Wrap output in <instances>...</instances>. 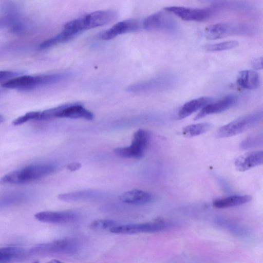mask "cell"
Segmentation results:
<instances>
[{
  "label": "cell",
  "instance_id": "6da1fadb",
  "mask_svg": "<svg viewBox=\"0 0 263 263\" xmlns=\"http://www.w3.org/2000/svg\"><path fill=\"white\" fill-rule=\"evenodd\" d=\"M67 73H54L38 76L22 75L4 82L2 86L19 90H32L38 87L52 85L66 78Z\"/></svg>",
  "mask_w": 263,
  "mask_h": 263
},
{
  "label": "cell",
  "instance_id": "7a4b0ae2",
  "mask_svg": "<svg viewBox=\"0 0 263 263\" xmlns=\"http://www.w3.org/2000/svg\"><path fill=\"white\" fill-rule=\"evenodd\" d=\"M55 170L56 166L51 164L28 165L6 174L1 182L17 184L30 182L52 174Z\"/></svg>",
  "mask_w": 263,
  "mask_h": 263
},
{
  "label": "cell",
  "instance_id": "3957f363",
  "mask_svg": "<svg viewBox=\"0 0 263 263\" xmlns=\"http://www.w3.org/2000/svg\"><path fill=\"white\" fill-rule=\"evenodd\" d=\"M263 120V110L239 117L220 127L217 130V138H227L245 132Z\"/></svg>",
  "mask_w": 263,
  "mask_h": 263
},
{
  "label": "cell",
  "instance_id": "277c9868",
  "mask_svg": "<svg viewBox=\"0 0 263 263\" xmlns=\"http://www.w3.org/2000/svg\"><path fill=\"white\" fill-rule=\"evenodd\" d=\"M176 82V78L172 74H163L133 84L126 89L130 93L141 95L161 91L171 88Z\"/></svg>",
  "mask_w": 263,
  "mask_h": 263
},
{
  "label": "cell",
  "instance_id": "5b68a950",
  "mask_svg": "<svg viewBox=\"0 0 263 263\" xmlns=\"http://www.w3.org/2000/svg\"><path fill=\"white\" fill-rule=\"evenodd\" d=\"M151 137V134L148 130L139 129L134 133L130 146L116 148L114 149V152L122 158H141L144 155Z\"/></svg>",
  "mask_w": 263,
  "mask_h": 263
},
{
  "label": "cell",
  "instance_id": "8992f818",
  "mask_svg": "<svg viewBox=\"0 0 263 263\" xmlns=\"http://www.w3.org/2000/svg\"><path fill=\"white\" fill-rule=\"evenodd\" d=\"M80 249V243L75 239L64 238L33 247L30 250L32 254H74Z\"/></svg>",
  "mask_w": 263,
  "mask_h": 263
},
{
  "label": "cell",
  "instance_id": "52a82bcc",
  "mask_svg": "<svg viewBox=\"0 0 263 263\" xmlns=\"http://www.w3.org/2000/svg\"><path fill=\"white\" fill-rule=\"evenodd\" d=\"M143 28L151 31H165L175 32L178 29V24L168 14L159 11L154 13L143 21Z\"/></svg>",
  "mask_w": 263,
  "mask_h": 263
},
{
  "label": "cell",
  "instance_id": "ba28073f",
  "mask_svg": "<svg viewBox=\"0 0 263 263\" xmlns=\"http://www.w3.org/2000/svg\"><path fill=\"white\" fill-rule=\"evenodd\" d=\"M181 19L187 21H204L212 17L216 8L209 7L204 8H193L181 6H170L164 8Z\"/></svg>",
  "mask_w": 263,
  "mask_h": 263
},
{
  "label": "cell",
  "instance_id": "9c48e42d",
  "mask_svg": "<svg viewBox=\"0 0 263 263\" xmlns=\"http://www.w3.org/2000/svg\"><path fill=\"white\" fill-rule=\"evenodd\" d=\"M117 17L116 11L111 9L98 10L79 17L83 31L108 24Z\"/></svg>",
  "mask_w": 263,
  "mask_h": 263
},
{
  "label": "cell",
  "instance_id": "30bf717a",
  "mask_svg": "<svg viewBox=\"0 0 263 263\" xmlns=\"http://www.w3.org/2000/svg\"><path fill=\"white\" fill-rule=\"evenodd\" d=\"M166 227L167 226L163 222L157 221L142 223L118 224L109 229V231L115 234H133L141 233L157 232L165 230Z\"/></svg>",
  "mask_w": 263,
  "mask_h": 263
},
{
  "label": "cell",
  "instance_id": "8fae6325",
  "mask_svg": "<svg viewBox=\"0 0 263 263\" xmlns=\"http://www.w3.org/2000/svg\"><path fill=\"white\" fill-rule=\"evenodd\" d=\"M34 217L44 222L66 223L77 221L79 215L73 211H43L36 213Z\"/></svg>",
  "mask_w": 263,
  "mask_h": 263
},
{
  "label": "cell",
  "instance_id": "7c38bea8",
  "mask_svg": "<svg viewBox=\"0 0 263 263\" xmlns=\"http://www.w3.org/2000/svg\"><path fill=\"white\" fill-rule=\"evenodd\" d=\"M236 101L237 97L231 95L216 102H212L201 109L194 120H197L209 115L223 112L233 106Z\"/></svg>",
  "mask_w": 263,
  "mask_h": 263
},
{
  "label": "cell",
  "instance_id": "4fadbf2b",
  "mask_svg": "<svg viewBox=\"0 0 263 263\" xmlns=\"http://www.w3.org/2000/svg\"><path fill=\"white\" fill-rule=\"evenodd\" d=\"M139 23L136 20H127L119 22L111 27L102 32L100 37L102 40H109L119 35L137 30Z\"/></svg>",
  "mask_w": 263,
  "mask_h": 263
},
{
  "label": "cell",
  "instance_id": "5bb4252c",
  "mask_svg": "<svg viewBox=\"0 0 263 263\" xmlns=\"http://www.w3.org/2000/svg\"><path fill=\"white\" fill-rule=\"evenodd\" d=\"M239 33V25L233 26L227 23H219L206 27L204 35L206 39L215 40L227 36L229 35Z\"/></svg>",
  "mask_w": 263,
  "mask_h": 263
},
{
  "label": "cell",
  "instance_id": "9a60e30c",
  "mask_svg": "<svg viewBox=\"0 0 263 263\" xmlns=\"http://www.w3.org/2000/svg\"><path fill=\"white\" fill-rule=\"evenodd\" d=\"M237 171L243 172L263 164V150L246 153L237 158L234 162Z\"/></svg>",
  "mask_w": 263,
  "mask_h": 263
},
{
  "label": "cell",
  "instance_id": "2e32d148",
  "mask_svg": "<svg viewBox=\"0 0 263 263\" xmlns=\"http://www.w3.org/2000/svg\"><path fill=\"white\" fill-rule=\"evenodd\" d=\"M59 118L91 120L94 118V115L84 108L81 104L71 103L65 104V106L60 114Z\"/></svg>",
  "mask_w": 263,
  "mask_h": 263
},
{
  "label": "cell",
  "instance_id": "e0dca14e",
  "mask_svg": "<svg viewBox=\"0 0 263 263\" xmlns=\"http://www.w3.org/2000/svg\"><path fill=\"white\" fill-rule=\"evenodd\" d=\"M213 102V99L209 97H202L193 99L185 103L178 112L179 119L185 118L197 110L202 109L208 104Z\"/></svg>",
  "mask_w": 263,
  "mask_h": 263
},
{
  "label": "cell",
  "instance_id": "ac0fdd59",
  "mask_svg": "<svg viewBox=\"0 0 263 263\" xmlns=\"http://www.w3.org/2000/svg\"><path fill=\"white\" fill-rule=\"evenodd\" d=\"M236 82L240 87L254 90L259 85V76L255 70H244L240 71L237 77Z\"/></svg>",
  "mask_w": 263,
  "mask_h": 263
},
{
  "label": "cell",
  "instance_id": "d6986e66",
  "mask_svg": "<svg viewBox=\"0 0 263 263\" xmlns=\"http://www.w3.org/2000/svg\"><path fill=\"white\" fill-rule=\"evenodd\" d=\"M152 195L147 192L140 190H132L127 191L120 196L121 201L132 204H143L152 200Z\"/></svg>",
  "mask_w": 263,
  "mask_h": 263
},
{
  "label": "cell",
  "instance_id": "ffe728a7",
  "mask_svg": "<svg viewBox=\"0 0 263 263\" xmlns=\"http://www.w3.org/2000/svg\"><path fill=\"white\" fill-rule=\"evenodd\" d=\"M24 249L18 247H6L0 249V263H12L25 258Z\"/></svg>",
  "mask_w": 263,
  "mask_h": 263
},
{
  "label": "cell",
  "instance_id": "44dd1931",
  "mask_svg": "<svg viewBox=\"0 0 263 263\" xmlns=\"http://www.w3.org/2000/svg\"><path fill=\"white\" fill-rule=\"evenodd\" d=\"M252 199L250 195H233L219 198L213 202V205L218 209L231 208L244 204Z\"/></svg>",
  "mask_w": 263,
  "mask_h": 263
},
{
  "label": "cell",
  "instance_id": "7402d4cb",
  "mask_svg": "<svg viewBox=\"0 0 263 263\" xmlns=\"http://www.w3.org/2000/svg\"><path fill=\"white\" fill-rule=\"evenodd\" d=\"M96 196V192L87 190L61 194L58 195V198L62 201L71 202L90 199Z\"/></svg>",
  "mask_w": 263,
  "mask_h": 263
},
{
  "label": "cell",
  "instance_id": "603a6c76",
  "mask_svg": "<svg viewBox=\"0 0 263 263\" xmlns=\"http://www.w3.org/2000/svg\"><path fill=\"white\" fill-rule=\"evenodd\" d=\"M211 127L212 124L207 122L191 124L182 129V134L185 137H193L207 132Z\"/></svg>",
  "mask_w": 263,
  "mask_h": 263
},
{
  "label": "cell",
  "instance_id": "cb8c5ba5",
  "mask_svg": "<svg viewBox=\"0 0 263 263\" xmlns=\"http://www.w3.org/2000/svg\"><path fill=\"white\" fill-rule=\"evenodd\" d=\"M263 146V132L250 136L242 140L240 144L241 148L248 149Z\"/></svg>",
  "mask_w": 263,
  "mask_h": 263
},
{
  "label": "cell",
  "instance_id": "d4e9b609",
  "mask_svg": "<svg viewBox=\"0 0 263 263\" xmlns=\"http://www.w3.org/2000/svg\"><path fill=\"white\" fill-rule=\"evenodd\" d=\"M238 45V42L232 40L206 45L204 48L205 50L209 51H220L233 49L237 47Z\"/></svg>",
  "mask_w": 263,
  "mask_h": 263
},
{
  "label": "cell",
  "instance_id": "484cf974",
  "mask_svg": "<svg viewBox=\"0 0 263 263\" xmlns=\"http://www.w3.org/2000/svg\"><path fill=\"white\" fill-rule=\"evenodd\" d=\"M219 222L223 227L237 236L243 237L249 235V231L243 227L226 219H221Z\"/></svg>",
  "mask_w": 263,
  "mask_h": 263
},
{
  "label": "cell",
  "instance_id": "4316f807",
  "mask_svg": "<svg viewBox=\"0 0 263 263\" xmlns=\"http://www.w3.org/2000/svg\"><path fill=\"white\" fill-rule=\"evenodd\" d=\"M117 222L110 219H98L93 221L90 225V228L95 230L110 229L118 225Z\"/></svg>",
  "mask_w": 263,
  "mask_h": 263
},
{
  "label": "cell",
  "instance_id": "83f0119b",
  "mask_svg": "<svg viewBox=\"0 0 263 263\" xmlns=\"http://www.w3.org/2000/svg\"><path fill=\"white\" fill-rule=\"evenodd\" d=\"M40 111H34L28 112L25 115L16 118L12 124L13 125H19L30 120H39Z\"/></svg>",
  "mask_w": 263,
  "mask_h": 263
},
{
  "label": "cell",
  "instance_id": "f1b7e54d",
  "mask_svg": "<svg viewBox=\"0 0 263 263\" xmlns=\"http://www.w3.org/2000/svg\"><path fill=\"white\" fill-rule=\"evenodd\" d=\"M23 73L18 71H11V70H5L1 71L0 72V80L1 82L7 81L13 79L15 78L22 76Z\"/></svg>",
  "mask_w": 263,
  "mask_h": 263
},
{
  "label": "cell",
  "instance_id": "f546056e",
  "mask_svg": "<svg viewBox=\"0 0 263 263\" xmlns=\"http://www.w3.org/2000/svg\"><path fill=\"white\" fill-rule=\"evenodd\" d=\"M251 66L255 70L263 69V57L252 60L251 62Z\"/></svg>",
  "mask_w": 263,
  "mask_h": 263
},
{
  "label": "cell",
  "instance_id": "4dcf8cb0",
  "mask_svg": "<svg viewBox=\"0 0 263 263\" xmlns=\"http://www.w3.org/2000/svg\"><path fill=\"white\" fill-rule=\"evenodd\" d=\"M81 167V164L78 162H72L68 164L66 167L70 171H74L78 170Z\"/></svg>",
  "mask_w": 263,
  "mask_h": 263
},
{
  "label": "cell",
  "instance_id": "1f68e13d",
  "mask_svg": "<svg viewBox=\"0 0 263 263\" xmlns=\"http://www.w3.org/2000/svg\"><path fill=\"white\" fill-rule=\"evenodd\" d=\"M49 263H63L61 261H60L59 260H53L52 261H51Z\"/></svg>",
  "mask_w": 263,
  "mask_h": 263
},
{
  "label": "cell",
  "instance_id": "d6a6232c",
  "mask_svg": "<svg viewBox=\"0 0 263 263\" xmlns=\"http://www.w3.org/2000/svg\"><path fill=\"white\" fill-rule=\"evenodd\" d=\"M35 263H38V262H35Z\"/></svg>",
  "mask_w": 263,
  "mask_h": 263
}]
</instances>
